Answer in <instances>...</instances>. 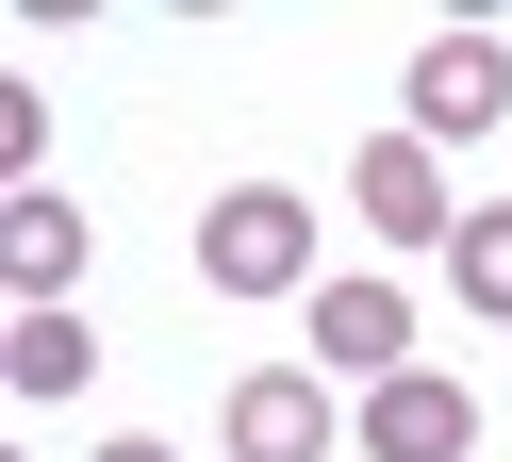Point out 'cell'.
Segmentation results:
<instances>
[{"label": "cell", "instance_id": "2", "mask_svg": "<svg viewBox=\"0 0 512 462\" xmlns=\"http://www.w3.org/2000/svg\"><path fill=\"white\" fill-rule=\"evenodd\" d=\"M347 215H364L380 248L446 264V248H463V215H479V198L446 182V149H430V132H364V165H347Z\"/></svg>", "mask_w": 512, "mask_h": 462}, {"label": "cell", "instance_id": "10", "mask_svg": "<svg viewBox=\"0 0 512 462\" xmlns=\"http://www.w3.org/2000/svg\"><path fill=\"white\" fill-rule=\"evenodd\" d=\"M100 462H182V446H149V429H116V446H100Z\"/></svg>", "mask_w": 512, "mask_h": 462}, {"label": "cell", "instance_id": "6", "mask_svg": "<svg viewBox=\"0 0 512 462\" xmlns=\"http://www.w3.org/2000/svg\"><path fill=\"white\" fill-rule=\"evenodd\" d=\"M397 99H413L397 132H430V149H463V132H496V116H512V33H430Z\"/></svg>", "mask_w": 512, "mask_h": 462}, {"label": "cell", "instance_id": "9", "mask_svg": "<svg viewBox=\"0 0 512 462\" xmlns=\"http://www.w3.org/2000/svg\"><path fill=\"white\" fill-rule=\"evenodd\" d=\"M446 281H463V314H496V330H512V198H479V215H463Z\"/></svg>", "mask_w": 512, "mask_h": 462}, {"label": "cell", "instance_id": "3", "mask_svg": "<svg viewBox=\"0 0 512 462\" xmlns=\"http://www.w3.org/2000/svg\"><path fill=\"white\" fill-rule=\"evenodd\" d=\"M314 380H347V396L413 380V281H397V264H347V281H314Z\"/></svg>", "mask_w": 512, "mask_h": 462}, {"label": "cell", "instance_id": "4", "mask_svg": "<svg viewBox=\"0 0 512 462\" xmlns=\"http://www.w3.org/2000/svg\"><path fill=\"white\" fill-rule=\"evenodd\" d=\"M83 264H100V215H83L67 182L0 198V297H17V314H83Z\"/></svg>", "mask_w": 512, "mask_h": 462}, {"label": "cell", "instance_id": "7", "mask_svg": "<svg viewBox=\"0 0 512 462\" xmlns=\"http://www.w3.org/2000/svg\"><path fill=\"white\" fill-rule=\"evenodd\" d=\"M215 446L232 462H331V380H314V363H248V380L215 396Z\"/></svg>", "mask_w": 512, "mask_h": 462}, {"label": "cell", "instance_id": "5", "mask_svg": "<svg viewBox=\"0 0 512 462\" xmlns=\"http://www.w3.org/2000/svg\"><path fill=\"white\" fill-rule=\"evenodd\" d=\"M347 446H364V462H479V380H446V363H413V380L347 396Z\"/></svg>", "mask_w": 512, "mask_h": 462}, {"label": "cell", "instance_id": "8", "mask_svg": "<svg viewBox=\"0 0 512 462\" xmlns=\"http://www.w3.org/2000/svg\"><path fill=\"white\" fill-rule=\"evenodd\" d=\"M100 380V330L83 314H17L0 330V396H17V413H50V396H83Z\"/></svg>", "mask_w": 512, "mask_h": 462}, {"label": "cell", "instance_id": "1", "mask_svg": "<svg viewBox=\"0 0 512 462\" xmlns=\"http://www.w3.org/2000/svg\"><path fill=\"white\" fill-rule=\"evenodd\" d=\"M314 281H331V231H314L298 182H232L199 215V297H248L265 314V297H314Z\"/></svg>", "mask_w": 512, "mask_h": 462}]
</instances>
